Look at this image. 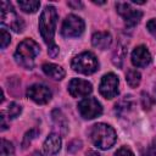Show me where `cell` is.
<instances>
[{"mask_svg": "<svg viewBox=\"0 0 156 156\" xmlns=\"http://www.w3.org/2000/svg\"><path fill=\"white\" fill-rule=\"evenodd\" d=\"M56 22H57V12L54 6H45L40 18H39V30L40 35L44 39V41L48 44L49 48L55 46L56 44L54 43V34H55V28H56Z\"/></svg>", "mask_w": 156, "mask_h": 156, "instance_id": "1", "label": "cell"}, {"mask_svg": "<svg viewBox=\"0 0 156 156\" xmlns=\"http://www.w3.org/2000/svg\"><path fill=\"white\" fill-rule=\"evenodd\" d=\"M89 136L95 146H98L101 150H107L110 149L117 139L115 129L105 123H96L91 126L89 130Z\"/></svg>", "mask_w": 156, "mask_h": 156, "instance_id": "2", "label": "cell"}, {"mask_svg": "<svg viewBox=\"0 0 156 156\" xmlns=\"http://www.w3.org/2000/svg\"><path fill=\"white\" fill-rule=\"evenodd\" d=\"M39 51L40 48L33 39H24L17 46V50L15 52V60L22 67L30 69L34 66V60L39 55Z\"/></svg>", "mask_w": 156, "mask_h": 156, "instance_id": "3", "label": "cell"}, {"mask_svg": "<svg viewBox=\"0 0 156 156\" xmlns=\"http://www.w3.org/2000/svg\"><path fill=\"white\" fill-rule=\"evenodd\" d=\"M72 68L83 74H91L99 68V61L93 52L84 51L72 60Z\"/></svg>", "mask_w": 156, "mask_h": 156, "instance_id": "4", "label": "cell"}, {"mask_svg": "<svg viewBox=\"0 0 156 156\" xmlns=\"http://www.w3.org/2000/svg\"><path fill=\"white\" fill-rule=\"evenodd\" d=\"M1 23L4 26H7L12 30L20 33L24 29V22L23 20L15 12L12 5L7 1L1 2Z\"/></svg>", "mask_w": 156, "mask_h": 156, "instance_id": "5", "label": "cell"}, {"mask_svg": "<svg viewBox=\"0 0 156 156\" xmlns=\"http://www.w3.org/2000/svg\"><path fill=\"white\" fill-rule=\"evenodd\" d=\"M84 32V21L76 16L68 15L61 27V34L65 38H77Z\"/></svg>", "mask_w": 156, "mask_h": 156, "instance_id": "6", "label": "cell"}, {"mask_svg": "<svg viewBox=\"0 0 156 156\" xmlns=\"http://www.w3.org/2000/svg\"><path fill=\"white\" fill-rule=\"evenodd\" d=\"M116 9H117V12L123 17L126 26L129 28H133L134 26H136L143 17V12L133 9L129 2H116Z\"/></svg>", "mask_w": 156, "mask_h": 156, "instance_id": "7", "label": "cell"}, {"mask_svg": "<svg viewBox=\"0 0 156 156\" xmlns=\"http://www.w3.org/2000/svg\"><path fill=\"white\" fill-rule=\"evenodd\" d=\"M78 111L85 119H93L102 113L101 104L94 98H85L78 102Z\"/></svg>", "mask_w": 156, "mask_h": 156, "instance_id": "8", "label": "cell"}, {"mask_svg": "<svg viewBox=\"0 0 156 156\" xmlns=\"http://www.w3.org/2000/svg\"><path fill=\"white\" fill-rule=\"evenodd\" d=\"M118 77L115 73H106L100 82L99 91L106 99H112L118 94Z\"/></svg>", "mask_w": 156, "mask_h": 156, "instance_id": "9", "label": "cell"}, {"mask_svg": "<svg viewBox=\"0 0 156 156\" xmlns=\"http://www.w3.org/2000/svg\"><path fill=\"white\" fill-rule=\"evenodd\" d=\"M27 96L37 104H48L51 100V90L44 84H33L27 89Z\"/></svg>", "mask_w": 156, "mask_h": 156, "instance_id": "10", "label": "cell"}, {"mask_svg": "<svg viewBox=\"0 0 156 156\" xmlns=\"http://www.w3.org/2000/svg\"><path fill=\"white\" fill-rule=\"evenodd\" d=\"M93 91V85L88 80L73 78L68 83V93L73 98H84L88 96Z\"/></svg>", "mask_w": 156, "mask_h": 156, "instance_id": "11", "label": "cell"}, {"mask_svg": "<svg viewBox=\"0 0 156 156\" xmlns=\"http://www.w3.org/2000/svg\"><path fill=\"white\" fill-rule=\"evenodd\" d=\"M151 62V55L146 46L139 45L132 52V63L135 67H146Z\"/></svg>", "mask_w": 156, "mask_h": 156, "instance_id": "12", "label": "cell"}, {"mask_svg": "<svg viewBox=\"0 0 156 156\" xmlns=\"http://www.w3.org/2000/svg\"><path fill=\"white\" fill-rule=\"evenodd\" d=\"M134 106H135V101H134L133 96L132 95H126L115 105V112H116L117 116L124 117L134 110Z\"/></svg>", "mask_w": 156, "mask_h": 156, "instance_id": "13", "label": "cell"}, {"mask_svg": "<svg viewBox=\"0 0 156 156\" xmlns=\"http://www.w3.org/2000/svg\"><path fill=\"white\" fill-rule=\"evenodd\" d=\"M91 43L95 48L100 50H106L112 43V37L107 32H96L91 37Z\"/></svg>", "mask_w": 156, "mask_h": 156, "instance_id": "14", "label": "cell"}, {"mask_svg": "<svg viewBox=\"0 0 156 156\" xmlns=\"http://www.w3.org/2000/svg\"><path fill=\"white\" fill-rule=\"evenodd\" d=\"M43 147H44V151L48 155H55V154H57L60 151V149H61V138L57 134H55V133L50 134L46 138V140L44 141Z\"/></svg>", "mask_w": 156, "mask_h": 156, "instance_id": "15", "label": "cell"}, {"mask_svg": "<svg viewBox=\"0 0 156 156\" xmlns=\"http://www.w3.org/2000/svg\"><path fill=\"white\" fill-rule=\"evenodd\" d=\"M43 72L49 76L50 78L55 79V80H61L65 78V69L58 66V65H55V63H44L43 65Z\"/></svg>", "mask_w": 156, "mask_h": 156, "instance_id": "16", "label": "cell"}, {"mask_svg": "<svg viewBox=\"0 0 156 156\" xmlns=\"http://www.w3.org/2000/svg\"><path fill=\"white\" fill-rule=\"evenodd\" d=\"M51 117H52L54 124L60 129V132H61L62 134H66V133H67V129H68V124H67L66 116L62 113V111L58 110V108H55V110L51 112Z\"/></svg>", "mask_w": 156, "mask_h": 156, "instance_id": "17", "label": "cell"}, {"mask_svg": "<svg viewBox=\"0 0 156 156\" xmlns=\"http://www.w3.org/2000/svg\"><path fill=\"white\" fill-rule=\"evenodd\" d=\"M126 55H127V49L126 46H123L122 44H118L116 50L113 51V55H112V62L116 67L121 68L122 65H123V61L126 58Z\"/></svg>", "mask_w": 156, "mask_h": 156, "instance_id": "18", "label": "cell"}, {"mask_svg": "<svg viewBox=\"0 0 156 156\" xmlns=\"http://www.w3.org/2000/svg\"><path fill=\"white\" fill-rule=\"evenodd\" d=\"M126 80L128 83V85L130 88H136L139 84H140V80H141V76L140 73L136 71V69H128L127 73H126Z\"/></svg>", "mask_w": 156, "mask_h": 156, "instance_id": "19", "label": "cell"}, {"mask_svg": "<svg viewBox=\"0 0 156 156\" xmlns=\"http://www.w3.org/2000/svg\"><path fill=\"white\" fill-rule=\"evenodd\" d=\"M17 4H18V6H20L24 12H28V13L35 12V11L39 9V6H40V2H39V1H35V0H26V1L20 0Z\"/></svg>", "mask_w": 156, "mask_h": 156, "instance_id": "20", "label": "cell"}, {"mask_svg": "<svg viewBox=\"0 0 156 156\" xmlns=\"http://www.w3.org/2000/svg\"><path fill=\"white\" fill-rule=\"evenodd\" d=\"M38 135H39V129H37V128L29 129V130L24 134V136H23L22 147H23V149H27V147L29 146V144L32 143V140H33V139H35Z\"/></svg>", "mask_w": 156, "mask_h": 156, "instance_id": "21", "label": "cell"}, {"mask_svg": "<svg viewBox=\"0 0 156 156\" xmlns=\"http://www.w3.org/2000/svg\"><path fill=\"white\" fill-rule=\"evenodd\" d=\"M1 156H15V147L6 139L1 140Z\"/></svg>", "mask_w": 156, "mask_h": 156, "instance_id": "22", "label": "cell"}, {"mask_svg": "<svg viewBox=\"0 0 156 156\" xmlns=\"http://www.w3.org/2000/svg\"><path fill=\"white\" fill-rule=\"evenodd\" d=\"M6 112H7V116H9L10 118H16V117L22 112V107H21V105H18L17 102H11V104L7 106Z\"/></svg>", "mask_w": 156, "mask_h": 156, "instance_id": "23", "label": "cell"}, {"mask_svg": "<svg viewBox=\"0 0 156 156\" xmlns=\"http://www.w3.org/2000/svg\"><path fill=\"white\" fill-rule=\"evenodd\" d=\"M11 41V37H10V33L6 30V29H1V49H5Z\"/></svg>", "mask_w": 156, "mask_h": 156, "instance_id": "24", "label": "cell"}, {"mask_svg": "<svg viewBox=\"0 0 156 156\" xmlns=\"http://www.w3.org/2000/svg\"><path fill=\"white\" fill-rule=\"evenodd\" d=\"M152 100H151V98H150V95L147 94V93H143L141 94V104H143V107L145 108V110H150V107H151V105H152Z\"/></svg>", "mask_w": 156, "mask_h": 156, "instance_id": "25", "label": "cell"}, {"mask_svg": "<svg viewBox=\"0 0 156 156\" xmlns=\"http://www.w3.org/2000/svg\"><path fill=\"white\" fill-rule=\"evenodd\" d=\"M80 147H82V141H80V140H73V141H71V143L68 144L67 150H68L69 152H76V151H78Z\"/></svg>", "mask_w": 156, "mask_h": 156, "instance_id": "26", "label": "cell"}, {"mask_svg": "<svg viewBox=\"0 0 156 156\" xmlns=\"http://www.w3.org/2000/svg\"><path fill=\"white\" fill-rule=\"evenodd\" d=\"M115 156H134V154H133V152L130 151V149H128L127 146H122V147H119V149L116 151Z\"/></svg>", "mask_w": 156, "mask_h": 156, "instance_id": "27", "label": "cell"}, {"mask_svg": "<svg viewBox=\"0 0 156 156\" xmlns=\"http://www.w3.org/2000/svg\"><path fill=\"white\" fill-rule=\"evenodd\" d=\"M146 28H147V30L156 38V18L150 20V21L146 23Z\"/></svg>", "mask_w": 156, "mask_h": 156, "instance_id": "28", "label": "cell"}, {"mask_svg": "<svg viewBox=\"0 0 156 156\" xmlns=\"http://www.w3.org/2000/svg\"><path fill=\"white\" fill-rule=\"evenodd\" d=\"M141 156H156V150L150 145V146L141 154Z\"/></svg>", "mask_w": 156, "mask_h": 156, "instance_id": "29", "label": "cell"}, {"mask_svg": "<svg viewBox=\"0 0 156 156\" xmlns=\"http://www.w3.org/2000/svg\"><path fill=\"white\" fill-rule=\"evenodd\" d=\"M67 5L69 7H72V9H74V10H78V9H82L83 7V4L80 1H68Z\"/></svg>", "mask_w": 156, "mask_h": 156, "instance_id": "30", "label": "cell"}, {"mask_svg": "<svg viewBox=\"0 0 156 156\" xmlns=\"http://www.w3.org/2000/svg\"><path fill=\"white\" fill-rule=\"evenodd\" d=\"M0 119H1V130H5V129L7 128V123H6V121H5V116H4V113H1Z\"/></svg>", "mask_w": 156, "mask_h": 156, "instance_id": "31", "label": "cell"}, {"mask_svg": "<svg viewBox=\"0 0 156 156\" xmlns=\"http://www.w3.org/2000/svg\"><path fill=\"white\" fill-rule=\"evenodd\" d=\"M87 156H101L99 152H96V151H94V150H89L88 152H87Z\"/></svg>", "mask_w": 156, "mask_h": 156, "instance_id": "32", "label": "cell"}, {"mask_svg": "<svg viewBox=\"0 0 156 156\" xmlns=\"http://www.w3.org/2000/svg\"><path fill=\"white\" fill-rule=\"evenodd\" d=\"M150 145H151V146H152V147H154V149L156 150V136L154 138V140H152V143H151Z\"/></svg>", "mask_w": 156, "mask_h": 156, "instance_id": "33", "label": "cell"}, {"mask_svg": "<svg viewBox=\"0 0 156 156\" xmlns=\"http://www.w3.org/2000/svg\"><path fill=\"white\" fill-rule=\"evenodd\" d=\"M29 156H43V155H41L39 151H34V152H33L32 155H29Z\"/></svg>", "mask_w": 156, "mask_h": 156, "instance_id": "34", "label": "cell"}]
</instances>
